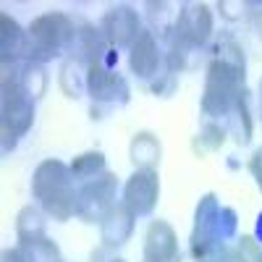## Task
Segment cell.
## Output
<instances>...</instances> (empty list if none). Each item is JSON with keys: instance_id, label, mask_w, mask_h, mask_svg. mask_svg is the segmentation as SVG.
<instances>
[{"instance_id": "1", "label": "cell", "mask_w": 262, "mask_h": 262, "mask_svg": "<svg viewBox=\"0 0 262 262\" xmlns=\"http://www.w3.org/2000/svg\"><path fill=\"white\" fill-rule=\"evenodd\" d=\"M247 92V58L238 42H221L215 48L202 92V113L207 118H228L233 105Z\"/></svg>"}, {"instance_id": "2", "label": "cell", "mask_w": 262, "mask_h": 262, "mask_svg": "<svg viewBox=\"0 0 262 262\" xmlns=\"http://www.w3.org/2000/svg\"><path fill=\"white\" fill-rule=\"evenodd\" d=\"M236 212L221 205L217 194H205L194 212V228L189 238V249L194 262H210L231 242H236Z\"/></svg>"}, {"instance_id": "3", "label": "cell", "mask_w": 262, "mask_h": 262, "mask_svg": "<svg viewBox=\"0 0 262 262\" xmlns=\"http://www.w3.org/2000/svg\"><path fill=\"white\" fill-rule=\"evenodd\" d=\"M71 168L60 160H42L32 176V194L39 202V210L53 221H69L76 215V189Z\"/></svg>"}, {"instance_id": "4", "label": "cell", "mask_w": 262, "mask_h": 262, "mask_svg": "<svg viewBox=\"0 0 262 262\" xmlns=\"http://www.w3.org/2000/svg\"><path fill=\"white\" fill-rule=\"evenodd\" d=\"M76 24L69 13H60V11H53V13H42L37 16L29 29H27V53H24V60H32V63H42L45 66L48 60L58 58L63 50L71 48V42L76 37Z\"/></svg>"}, {"instance_id": "5", "label": "cell", "mask_w": 262, "mask_h": 262, "mask_svg": "<svg viewBox=\"0 0 262 262\" xmlns=\"http://www.w3.org/2000/svg\"><path fill=\"white\" fill-rule=\"evenodd\" d=\"M3 118H0V128H3V149H13L16 142L27 134L34 123V100L24 95L18 84V66L16 63H3Z\"/></svg>"}, {"instance_id": "6", "label": "cell", "mask_w": 262, "mask_h": 262, "mask_svg": "<svg viewBox=\"0 0 262 262\" xmlns=\"http://www.w3.org/2000/svg\"><path fill=\"white\" fill-rule=\"evenodd\" d=\"M118 196V176L116 173H102L79 186L76 191V215L84 223H102V217L116 207Z\"/></svg>"}, {"instance_id": "7", "label": "cell", "mask_w": 262, "mask_h": 262, "mask_svg": "<svg viewBox=\"0 0 262 262\" xmlns=\"http://www.w3.org/2000/svg\"><path fill=\"white\" fill-rule=\"evenodd\" d=\"M173 37L191 50L205 48L212 37V8L207 3L181 6V11L176 13V24H173Z\"/></svg>"}, {"instance_id": "8", "label": "cell", "mask_w": 262, "mask_h": 262, "mask_svg": "<svg viewBox=\"0 0 262 262\" xmlns=\"http://www.w3.org/2000/svg\"><path fill=\"white\" fill-rule=\"evenodd\" d=\"M86 92L95 102H123L128 97V84L118 74L116 63L95 60L86 66Z\"/></svg>"}, {"instance_id": "9", "label": "cell", "mask_w": 262, "mask_h": 262, "mask_svg": "<svg viewBox=\"0 0 262 262\" xmlns=\"http://www.w3.org/2000/svg\"><path fill=\"white\" fill-rule=\"evenodd\" d=\"M100 32L107 39L111 48H131L142 34V24H139V16L131 6H111L102 13L100 21Z\"/></svg>"}, {"instance_id": "10", "label": "cell", "mask_w": 262, "mask_h": 262, "mask_svg": "<svg viewBox=\"0 0 262 262\" xmlns=\"http://www.w3.org/2000/svg\"><path fill=\"white\" fill-rule=\"evenodd\" d=\"M160 202V176L158 170H134L123 186V205L137 217L152 215Z\"/></svg>"}, {"instance_id": "11", "label": "cell", "mask_w": 262, "mask_h": 262, "mask_svg": "<svg viewBox=\"0 0 262 262\" xmlns=\"http://www.w3.org/2000/svg\"><path fill=\"white\" fill-rule=\"evenodd\" d=\"M144 262H181L176 231L165 221H152L144 233Z\"/></svg>"}, {"instance_id": "12", "label": "cell", "mask_w": 262, "mask_h": 262, "mask_svg": "<svg viewBox=\"0 0 262 262\" xmlns=\"http://www.w3.org/2000/svg\"><path fill=\"white\" fill-rule=\"evenodd\" d=\"M160 66H163V53H160L155 32H142L139 39L131 45V53H128L131 74L137 79H152V76H158Z\"/></svg>"}, {"instance_id": "13", "label": "cell", "mask_w": 262, "mask_h": 262, "mask_svg": "<svg viewBox=\"0 0 262 262\" xmlns=\"http://www.w3.org/2000/svg\"><path fill=\"white\" fill-rule=\"evenodd\" d=\"M134 221H137V215L131 212L126 205H116L100 223L102 244L105 247H123L131 238V233H134Z\"/></svg>"}, {"instance_id": "14", "label": "cell", "mask_w": 262, "mask_h": 262, "mask_svg": "<svg viewBox=\"0 0 262 262\" xmlns=\"http://www.w3.org/2000/svg\"><path fill=\"white\" fill-rule=\"evenodd\" d=\"M128 158L137 170H155L163 158V144L152 131H139L128 144Z\"/></svg>"}, {"instance_id": "15", "label": "cell", "mask_w": 262, "mask_h": 262, "mask_svg": "<svg viewBox=\"0 0 262 262\" xmlns=\"http://www.w3.org/2000/svg\"><path fill=\"white\" fill-rule=\"evenodd\" d=\"M0 53L3 63H16L27 53V32L21 29L8 13H0Z\"/></svg>"}, {"instance_id": "16", "label": "cell", "mask_w": 262, "mask_h": 262, "mask_svg": "<svg viewBox=\"0 0 262 262\" xmlns=\"http://www.w3.org/2000/svg\"><path fill=\"white\" fill-rule=\"evenodd\" d=\"M16 236H18V247H29V244H37L42 238H48L45 212L34 205L21 207V212L16 217Z\"/></svg>"}, {"instance_id": "17", "label": "cell", "mask_w": 262, "mask_h": 262, "mask_svg": "<svg viewBox=\"0 0 262 262\" xmlns=\"http://www.w3.org/2000/svg\"><path fill=\"white\" fill-rule=\"evenodd\" d=\"M228 126L226 131H231V137L236 139V144H247L254 134V121H252V107H249V92H244L238 97V102L233 105V111L228 113Z\"/></svg>"}, {"instance_id": "18", "label": "cell", "mask_w": 262, "mask_h": 262, "mask_svg": "<svg viewBox=\"0 0 262 262\" xmlns=\"http://www.w3.org/2000/svg\"><path fill=\"white\" fill-rule=\"evenodd\" d=\"M18 84L24 95L29 100H39L48 90V74H45V66L42 63H32V60H24V66H18Z\"/></svg>"}, {"instance_id": "19", "label": "cell", "mask_w": 262, "mask_h": 262, "mask_svg": "<svg viewBox=\"0 0 262 262\" xmlns=\"http://www.w3.org/2000/svg\"><path fill=\"white\" fill-rule=\"evenodd\" d=\"M69 168H71V176H74L76 184H86V181H92V179L105 173V155L100 149L81 152V155L74 158V163Z\"/></svg>"}, {"instance_id": "20", "label": "cell", "mask_w": 262, "mask_h": 262, "mask_svg": "<svg viewBox=\"0 0 262 262\" xmlns=\"http://www.w3.org/2000/svg\"><path fill=\"white\" fill-rule=\"evenodd\" d=\"M58 84L66 97H81V92L86 90V74H81V66L76 60H66L60 66V76H58Z\"/></svg>"}, {"instance_id": "21", "label": "cell", "mask_w": 262, "mask_h": 262, "mask_svg": "<svg viewBox=\"0 0 262 262\" xmlns=\"http://www.w3.org/2000/svg\"><path fill=\"white\" fill-rule=\"evenodd\" d=\"M226 126H217V123H207L200 134L194 139V149L200 152V155H210V152L221 149V144L226 142Z\"/></svg>"}, {"instance_id": "22", "label": "cell", "mask_w": 262, "mask_h": 262, "mask_svg": "<svg viewBox=\"0 0 262 262\" xmlns=\"http://www.w3.org/2000/svg\"><path fill=\"white\" fill-rule=\"evenodd\" d=\"M21 252H24L27 262H63L58 244L50 242V238H42V242H37V244L21 247Z\"/></svg>"}, {"instance_id": "23", "label": "cell", "mask_w": 262, "mask_h": 262, "mask_svg": "<svg viewBox=\"0 0 262 262\" xmlns=\"http://www.w3.org/2000/svg\"><path fill=\"white\" fill-rule=\"evenodd\" d=\"M191 53H194L191 48H186L184 42H179L176 37H170V45H168V53H165V66H168V71L176 74V71L189 69V66H191L189 55H191Z\"/></svg>"}, {"instance_id": "24", "label": "cell", "mask_w": 262, "mask_h": 262, "mask_svg": "<svg viewBox=\"0 0 262 262\" xmlns=\"http://www.w3.org/2000/svg\"><path fill=\"white\" fill-rule=\"evenodd\" d=\"M249 8H252V3H242V0H236V3H231V0H221V3H217V11H221V16L228 18V21L249 18Z\"/></svg>"}, {"instance_id": "25", "label": "cell", "mask_w": 262, "mask_h": 262, "mask_svg": "<svg viewBox=\"0 0 262 262\" xmlns=\"http://www.w3.org/2000/svg\"><path fill=\"white\" fill-rule=\"evenodd\" d=\"M249 32H252L257 50L262 53V6L257 3H252V11H249Z\"/></svg>"}, {"instance_id": "26", "label": "cell", "mask_w": 262, "mask_h": 262, "mask_svg": "<svg viewBox=\"0 0 262 262\" xmlns=\"http://www.w3.org/2000/svg\"><path fill=\"white\" fill-rule=\"evenodd\" d=\"M210 262H247V257L242 254V252H238V247H226L221 254H217V257H212Z\"/></svg>"}, {"instance_id": "27", "label": "cell", "mask_w": 262, "mask_h": 262, "mask_svg": "<svg viewBox=\"0 0 262 262\" xmlns=\"http://www.w3.org/2000/svg\"><path fill=\"white\" fill-rule=\"evenodd\" d=\"M249 173L254 176V181H257V186H259V191H262V147L254 149V155H252V160H249Z\"/></svg>"}, {"instance_id": "28", "label": "cell", "mask_w": 262, "mask_h": 262, "mask_svg": "<svg viewBox=\"0 0 262 262\" xmlns=\"http://www.w3.org/2000/svg\"><path fill=\"white\" fill-rule=\"evenodd\" d=\"M3 262H27L24 259V252H21V247H13V249H6L3 257H0Z\"/></svg>"}, {"instance_id": "29", "label": "cell", "mask_w": 262, "mask_h": 262, "mask_svg": "<svg viewBox=\"0 0 262 262\" xmlns=\"http://www.w3.org/2000/svg\"><path fill=\"white\" fill-rule=\"evenodd\" d=\"M254 242L262 247V212L257 215V223H254Z\"/></svg>"}, {"instance_id": "30", "label": "cell", "mask_w": 262, "mask_h": 262, "mask_svg": "<svg viewBox=\"0 0 262 262\" xmlns=\"http://www.w3.org/2000/svg\"><path fill=\"white\" fill-rule=\"evenodd\" d=\"M257 107H259V118H262V79H259V95H257Z\"/></svg>"}, {"instance_id": "31", "label": "cell", "mask_w": 262, "mask_h": 262, "mask_svg": "<svg viewBox=\"0 0 262 262\" xmlns=\"http://www.w3.org/2000/svg\"><path fill=\"white\" fill-rule=\"evenodd\" d=\"M111 262H123V259H118V257H116V259H111Z\"/></svg>"}]
</instances>
